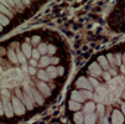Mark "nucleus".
Returning a JSON list of instances; mask_svg holds the SVG:
<instances>
[{
    "label": "nucleus",
    "instance_id": "nucleus-9",
    "mask_svg": "<svg viewBox=\"0 0 125 124\" xmlns=\"http://www.w3.org/2000/svg\"><path fill=\"white\" fill-rule=\"evenodd\" d=\"M95 109H97V105H95L93 102H88V103L84 105L83 112H84L85 114H92V113H94Z\"/></svg>",
    "mask_w": 125,
    "mask_h": 124
},
{
    "label": "nucleus",
    "instance_id": "nucleus-4",
    "mask_svg": "<svg viewBox=\"0 0 125 124\" xmlns=\"http://www.w3.org/2000/svg\"><path fill=\"white\" fill-rule=\"evenodd\" d=\"M88 71H89V73L92 75V77H94V78L102 76V67L99 66L98 62H93L92 65H89Z\"/></svg>",
    "mask_w": 125,
    "mask_h": 124
},
{
    "label": "nucleus",
    "instance_id": "nucleus-27",
    "mask_svg": "<svg viewBox=\"0 0 125 124\" xmlns=\"http://www.w3.org/2000/svg\"><path fill=\"white\" fill-rule=\"evenodd\" d=\"M1 14L3 15H6V16H11L12 15L11 11H9L8 8H5V5H3V4H1Z\"/></svg>",
    "mask_w": 125,
    "mask_h": 124
},
{
    "label": "nucleus",
    "instance_id": "nucleus-11",
    "mask_svg": "<svg viewBox=\"0 0 125 124\" xmlns=\"http://www.w3.org/2000/svg\"><path fill=\"white\" fill-rule=\"evenodd\" d=\"M97 114L92 113V114H85L84 115V124H95L97 122Z\"/></svg>",
    "mask_w": 125,
    "mask_h": 124
},
{
    "label": "nucleus",
    "instance_id": "nucleus-39",
    "mask_svg": "<svg viewBox=\"0 0 125 124\" xmlns=\"http://www.w3.org/2000/svg\"><path fill=\"white\" fill-rule=\"evenodd\" d=\"M120 71H121V73H123V75H125V65H124V63L120 66Z\"/></svg>",
    "mask_w": 125,
    "mask_h": 124
},
{
    "label": "nucleus",
    "instance_id": "nucleus-15",
    "mask_svg": "<svg viewBox=\"0 0 125 124\" xmlns=\"http://www.w3.org/2000/svg\"><path fill=\"white\" fill-rule=\"evenodd\" d=\"M37 77H39L42 82H47V81H50V76L47 75V72H46V71H43V69L37 71Z\"/></svg>",
    "mask_w": 125,
    "mask_h": 124
},
{
    "label": "nucleus",
    "instance_id": "nucleus-23",
    "mask_svg": "<svg viewBox=\"0 0 125 124\" xmlns=\"http://www.w3.org/2000/svg\"><path fill=\"white\" fill-rule=\"evenodd\" d=\"M81 94L83 96V98L84 99H91V98H93V93H92V91H87V90H82L81 91Z\"/></svg>",
    "mask_w": 125,
    "mask_h": 124
},
{
    "label": "nucleus",
    "instance_id": "nucleus-10",
    "mask_svg": "<svg viewBox=\"0 0 125 124\" xmlns=\"http://www.w3.org/2000/svg\"><path fill=\"white\" fill-rule=\"evenodd\" d=\"M71 101H73V102H77V103H81L84 101L83 96L81 94L79 91H73L72 93H71Z\"/></svg>",
    "mask_w": 125,
    "mask_h": 124
},
{
    "label": "nucleus",
    "instance_id": "nucleus-28",
    "mask_svg": "<svg viewBox=\"0 0 125 124\" xmlns=\"http://www.w3.org/2000/svg\"><path fill=\"white\" fill-rule=\"evenodd\" d=\"M0 17H1V26H6V25L9 24V19H8V16L1 14V16H0Z\"/></svg>",
    "mask_w": 125,
    "mask_h": 124
},
{
    "label": "nucleus",
    "instance_id": "nucleus-20",
    "mask_svg": "<svg viewBox=\"0 0 125 124\" xmlns=\"http://www.w3.org/2000/svg\"><path fill=\"white\" fill-rule=\"evenodd\" d=\"M16 56H17V60H19V62L24 66V65H26V56L24 55V52L22 51H19L16 54Z\"/></svg>",
    "mask_w": 125,
    "mask_h": 124
},
{
    "label": "nucleus",
    "instance_id": "nucleus-21",
    "mask_svg": "<svg viewBox=\"0 0 125 124\" xmlns=\"http://www.w3.org/2000/svg\"><path fill=\"white\" fill-rule=\"evenodd\" d=\"M106 60H108V62H109V65L112 66V68L115 67L116 61H115V56H114L113 54H108V55H106Z\"/></svg>",
    "mask_w": 125,
    "mask_h": 124
},
{
    "label": "nucleus",
    "instance_id": "nucleus-1",
    "mask_svg": "<svg viewBox=\"0 0 125 124\" xmlns=\"http://www.w3.org/2000/svg\"><path fill=\"white\" fill-rule=\"evenodd\" d=\"M3 114L6 117H12L15 114L12 103L10 102V93L6 88L1 90V115Z\"/></svg>",
    "mask_w": 125,
    "mask_h": 124
},
{
    "label": "nucleus",
    "instance_id": "nucleus-5",
    "mask_svg": "<svg viewBox=\"0 0 125 124\" xmlns=\"http://www.w3.org/2000/svg\"><path fill=\"white\" fill-rule=\"evenodd\" d=\"M124 119H125V115L120 111L115 109L113 112V114H112V124H123Z\"/></svg>",
    "mask_w": 125,
    "mask_h": 124
},
{
    "label": "nucleus",
    "instance_id": "nucleus-2",
    "mask_svg": "<svg viewBox=\"0 0 125 124\" xmlns=\"http://www.w3.org/2000/svg\"><path fill=\"white\" fill-rule=\"evenodd\" d=\"M16 96H17V98H19L20 101H22V103L25 104V107H26L27 109L32 111V108H33V101H35L32 92H31V93H29V92L21 93V91L17 88V90H16Z\"/></svg>",
    "mask_w": 125,
    "mask_h": 124
},
{
    "label": "nucleus",
    "instance_id": "nucleus-14",
    "mask_svg": "<svg viewBox=\"0 0 125 124\" xmlns=\"http://www.w3.org/2000/svg\"><path fill=\"white\" fill-rule=\"evenodd\" d=\"M32 93H33V98H35V101L37 102V104H40V105H42L43 104V98H42V94H40L39 93V91L37 90H35V88H32Z\"/></svg>",
    "mask_w": 125,
    "mask_h": 124
},
{
    "label": "nucleus",
    "instance_id": "nucleus-24",
    "mask_svg": "<svg viewBox=\"0 0 125 124\" xmlns=\"http://www.w3.org/2000/svg\"><path fill=\"white\" fill-rule=\"evenodd\" d=\"M97 111H98V115L100 117V119L102 118H104V113H105V107H104V104H99V105H97Z\"/></svg>",
    "mask_w": 125,
    "mask_h": 124
},
{
    "label": "nucleus",
    "instance_id": "nucleus-17",
    "mask_svg": "<svg viewBox=\"0 0 125 124\" xmlns=\"http://www.w3.org/2000/svg\"><path fill=\"white\" fill-rule=\"evenodd\" d=\"M50 63H51V58L48 56H42L39 65H40V67H47Z\"/></svg>",
    "mask_w": 125,
    "mask_h": 124
},
{
    "label": "nucleus",
    "instance_id": "nucleus-40",
    "mask_svg": "<svg viewBox=\"0 0 125 124\" xmlns=\"http://www.w3.org/2000/svg\"><path fill=\"white\" fill-rule=\"evenodd\" d=\"M121 113L125 115V103H121Z\"/></svg>",
    "mask_w": 125,
    "mask_h": 124
},
{
    "label": "nucleus",
    "instance_id": "nucleus-25",
    "mask_svg": "<svg viewBox=\"0 0 125 124\" xmlns=\"http://www.w3.org/2000/svg\"><path fill=\"white\" fill-rule=\"evenodd\" d=\"M88 81H89V83H91V86H92L93 88H95V90L100 86V84H99V82L97 81V78H94V77H89V79H88Z\"/></svg>",
    "mask_w": 125,
    "mask_h": 124
},
{
    "label": "nucleus",
    "instance_id": "nucleus-26",
    "mask_svg": "<svg viewBox=\"0 0 125 124\" xmlns=\"http://www.w3.org/2000/svg\"><path fill=\"white\" fill-rule=\"evenodd\" d=\"M32 58H33V60H36V61H37V60H41V54L39 52L37 48L32 51Z\"/></svg>",
    "mask_w": 125,
    "mask_h": 124
},
{
    "label": "nucleus",
    "instance_id": "nucleus-35",
    "mask_svg": "<svg viewBox=\"0 0 125 124\" xmlns=\"http://www.w3.org/2000/svg\"><path fill=\"white\" fill-rule=\"evenodd\" d=\"M39 63H37V61L36 60H33V58H31L30 60V66H32V67H36Z\"/></svg>",
    "mask_w": 125,
    "mask_h": 124
},
{
    "label": "nucleus",
    "instance_id": "nucleus-12",
    "mask_svg": "<svg viewBox=\"0 0 125 124\" xmlns=\"http://www.w3.org/2000/svg\"><path fill=\"white\" fill-rule=\"evenodd\" d=\"M46 72H47V75L50 76V78H56V77L58 76V71H57V67H53V66H51V67H47V68H46Z\"/></svg>",
    "mask_w": 125,
    "mask_h": 124
},
{
    "label": "nucleus",
    "instance_id": "nucleus-32",
    "mask_svg": "<svg viewBox=\"0 0 125 124\" xmlns=\"http://www.w3.org/2000/svg\"><path fill=\"white\" fill-rule=\"evenodd\" d=\"M29 73H30V75H35V73L37 75L36 69H35V67H32V66H30V67H29Z\"/></svg>",
    "mask_w": 125,
    "mask_h": 124
},
{
    "label": "nucleus",
    "instance_id": "nucleus-3",
    "mask_svg": "<svg viewBox=\"0 0 125 124\" xmlns=\"http://www.w3.org/2000/svg\"><path fill=\"white\" fill-rule=\"evenodd\" d=\"M11 103H12L15 114H17V115H24L25 114V111L26 109H25V104L22 103V101H20L17 97H12Z\"/></svg>",
    "mask_w": 125,
    "mask_h": 124
},
{
    "label": "nucleus",
    "instance_id": "nucleus-37",
    "mask_svg": "<svg viewBox=\"0 0 125 124\" xmlns=\"http://www.w3.org/2000/svg\"><path fill=\"white\" fill-rule=\"evenodd\" d=\"M58 62H60V58H58V57L51 58V63H53V65H56V63H58Z\"/></svg>",
    "mask_w": 125,
    "mask_h": 124
},
{
    "label": "nucleus",
    "instance_id": "nucleus-18",
    "mask_svg": "<svg viewBox=\"0 0 125 124\" xmlns=\"http://www.w3.org/2000/svg\"><path fill=\"white\" fill-rule=\"evenodd\" d=\"M37 50H39V52H40L42 56H46V54L48 52V46L46 44H40L39 47H37Z\"/></svg>",
    "mask_w": 125,
    "mask_h": 124
},
{
    "label": "nucleus",
    "instance_id": "nucleus-34",
    "mask_svg": "<svg viewBox=\"0 0 125 124\" xmlns=\"http://www.w3.org/2000/svg\"><path fill=\"white\" fill-rule=\"evenodd\" d=\"M108 72L110 73V76H113V77H116V69L115 68H110Z\"/></svg>",
    "mask_w": 125,
    "mask_h": 124
},
{
    "label": "nucleus",
    "instance_id": "nucleus-42",
    "mask_svg": "<svg viewBox=\"0 0 125 124\" xmlns=\"http://www.w3.org/2000/svg\"><path fill=\"white\" fill-rule=\"evenodd\" d=\"M123 98H124V99H125V92H124V93H123Z\"/></svg>",
    "mask_w": 125,
    "mask_h": 124
},
{
    "label": "nucleus",
    "instance_id": "nucleus-29",
    "mask_svg": "<svg viewBox=\"0 0 125 124\" xmlns=\"http://www.w3.org/2000/svg\"><path fill=\"white\" fill-rule=\"evenodd\" d=\"M114 56H115L116 65H118V66H121V61H123V56H121V54H116V55H114Z\"/></svg>",
    "mask_w": 125,
    "mask_h": 124
},
{
    "label": "nucleus",
    "instance_id": "nucleus-38",
    "mask_svg": "<svg viewBox=\"0 0 125 124\" xmlns=\"http://www.w3.org/2000/svg\"><path fill=\"white\" fill-rule=\"evenodd\" d=\"M57 71H58V75H63V73H64L63 67H57Z\"/></svg>",
    "mask_w": 125,
    "mask_h": 124
},
{
    "label": "nucleus",
    "instance_id": "nucleus-31",
    "mask_svg": "<svg viewBox=\"0 0 125 124\" xmlns=\"http://www.w3.org/2000/svg\"><path fill=\"white\" fill-rule=\"evenodd\" d=\"M103 78H104L105 81H108V82L112 81V76H110V73L108 72V71H105V72L103 73Z\"/></svg>",
    "mask_w": 125,
    "mask_h": 124
},
{
    "label": "nucleus",
    "instance_id": "nucleus-33",
    "mask_svg": "<svg viewBox=\"0 0 125 124\" xmlns=\"http://www.w3.org/2000/svg\"><path fill=\"white\" fill-rule=\"evenodd\" d=\"M39 41H40V37L39 36H33L32 37V45H37Z\"/></svg>",
    "mask_w": 125,
    "mask_h": 124
},
{
    "label": "nucleus",
    "instance_id": "nucleus-16",
    "mask_svg": "<svg viewBox=\"0 0 125 124\" xmlns=\"http://www.w3.org/2000/svg\"><path fill=\"white\" fill-rule=\"evenodd\" d=\"M73 119H74V123H76V124H84V115H83V113H81V112H77V113L74 114Z\"/></svg>",
    "mask_w": 125,
    "mask_h": 124
},
{
    "label": "nucleus",
    "instance_id": "nucleus-6",
    "mask_svg": "<svg viewBox=\"0 0 125 124\" xmlns=\"http://www.w3.org/2000/svg\"><path fill=\"white\" fill-rule=\"evenodd\" d=\"M76 86L77 87H79V88H83V90H87V91H91L92 90V86H91V83H89V81L85 78V77H79L77 81H76Z\"/></svg>",
    "mask_w": 125,
    "mask_h": 124
},
{
    "label": "nucleus",
    "instance_id": "nucleus-22",
    "mask_svg": "<svg viewBox=\"0 0 125 124\" xmlns=\"http://www.w3.org/2000/svg\"><path fill=\"white\" fill-rule=\"evenodd\" d=\"M68 105H69V109L74 111V112L79 111V108H81V103H77V102H73V101H71Z\"/></svg>",
    "mask_w": 125,
    "mask_h": 124
},
{
    "label": "nucleus",
    "instance_id": "nucleus-19",
    "mask_svg": "<svg viewBox=\"0 0 125 124\" xmlns=\"http://www.w3.org/2000/svg\"><path fill=\"white\" fill-rule=\"evenodd\" d=\"M8 57H9V60L12 62V63H16V62H19V60H17V56H16V54L12 51V50H9V52H8Z\"/></svg>",
    "mask_w": 125,
    "mask_h": 124
},
{
    "label": "nucleus",
    "instance_id": "nucleus-7",
    "mask_svg": "<svg viewBox=\"0 0 125 124\" xmlns=\"http://www.w3.org/2000/svg\"><path fill=\"white\" fill-rule=\"evenodd\" d=\"M37 88H39V91L42 93V96H45V97H48L50 94H51V90H50V87L46 84V82H42V81H40L37 84Z\"/></svg>",
    "mask_w": 125,
    "mask_h": 124
},
{
    "label": "nucleus",
    "instance_id": "nucleus-8",
    "mask_svg": "<svg viewBox=\"0 0 125 124\" xmlns=\"http://www.w3.org/2000/svg\"><path fill=\"white\" fill-rule=\"evenodd\" d=\"M98 63L102 67V69H105V71L110 69V65H109L108 60H106V56H99L98 57Z\"/></svg>",
    "mask_w": 125,
    "mask_h": 124
},
{
    "label": "nucleus",
    "instance_id": "nucleus-36",
    "mask_svg": "<svg viewBox=\"0 0 125 124\" xmlns=\"http://www.w3.org/2000/svg\"><path fill=\"white\" fill-rule=\"evenodd\" d=\"M93 99H94L95 102H98V103H102V99H100V97H99L97 93H94V96H93Z\"/></svg>",
    "mask_w": 125,
    "mask_h": 124
},
{
    "label": "nucleus",
    "instance_id": "nucleus-13",
    "mask_svg": "<svg viewBox=\"0 0 125 124\" xmlns=\"http://www.w3.org/2000/svg\"><path fill=\"white\" fill-rule=\"evenodd\" d=\"M21 47H22L21 51L24 52V55H25L26 57H31V56H32V51H33V50L31 48V46H30L29 44H22Z\"/></svg>",
    "mask_w": 125,
    "mask_h": 124
},
{
    "label": "nucleus",
    "instance_id": "nucleus-30",
    "mask_svg": "<svg viewBox=\"0 0 125 124\" xmlns=\"http://www.w3.org/2000/svg\"><path fill=\"white\" fill-rule=\"evenodd\" d=\"M56 51H57V48H56L55 45H48V54H50V55L56 54Z\"/></svg>",
    "mask_w": 125,
    "mask_h": 124
},
{
    "label": "nucleus",
    "instance_id": "nucleus-41",
    "mask_svg": "<svg viewBox=\"0 0 125 124\" xmlns=\"http://www.w3.org/2000/svg\"><path fill=\"white\" fill-rule=\"evenodd\" d=\"M123 62H124V65H125V54L123 55Z\"/></svg>",
    "mask_w": 125,
    "mask_h": 124
}]
</instances>
